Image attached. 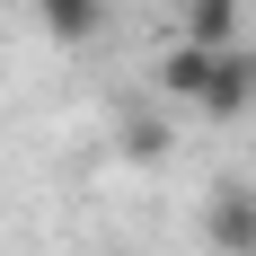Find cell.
Wrapping results in <instances>:
<instances>
[{"label": "cell", "instance_id": "1", "mask_svg": "<svg viewBox=\"0 0 256 256\" xmlns=\"http://www.w3.org/2000/svg\"><path fill=\"white\" fill-rule=\"evenodd\" d=\"M194 115H204V124H238V115H256V44H230V53L204 62Z\"/></svg>", "mask_w": 256, "mask_h": 256}, {"label": "cell", "instance_id": "2", "mask_svg": "<svg viewBox=\"0 0 256 256\" xmlns=\"http://www.w3.org/2000/svg\"><path fill=\"white\" fill-rule=\"evenodd\" d=\"M177 44H194V53H230V44H248V0H186Z\"/></svg>", "mask_w": 256, "mask_h": 256}, {"label": "cell", "instance_id": "3", "mask_svg": "<svg viewBox=\"0 0 256 256\" xmlns=\"http://www.w3.org/2000/svg\"><path fill=\"white\" fill-rule=\"evenodd\" d=\"M204 238L221 256H256V186H221L204 204Z\"/></svg>", "mask_w": 256, "mask_h": 256}, {"label": "cell", "instance_id": "4", "mask_svg": "<svg viewBox=\"0 0 256 256\" xmlns=\"http://www.w3.org/2000/svg\"><path fill=\"white\" fill-rule=\"evenodd\" d=\"M36 9H44V36H53V44H98V36H106V0H36Z\"/></svg>", "mask_w": 256, "mask_h": 256}, {"label": "cell", "instance_id": "5", "mask_svg": "<svg viewBox=\"0 0 256 256\" xmlns=\"http://www.w3.org/2000/svg\"><path fill=\"white\" fill-rule=\"evenodd\" d=\"M204 62H212V53H194V44H168V53H159V98L194 106V88H204Z\"/></svg>", "mask_w": 256, "mask_h": 256}, {"label": "cell", "instance_id": "6", "mask_svg": "<svg viewBox=\"0 0 256 256\" xmlns=\"http://www.w3.org/2000/svg\"><path fill=\"white\" fill-rule=\"evenodd\" d=\"M124 150L132 159H159L168 150V124H159V115H124Z\"/></svg>", "mask_w": 256, "mask_h": 256}]
</instances>
